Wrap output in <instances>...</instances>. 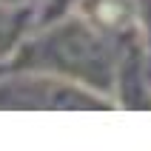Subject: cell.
Returning <instances> with one entry per match:
<instances>
[{
	"label": "cell",
	"mask_w": 151,
	"mask_h": 151,
	"mask_svg": "<svg viewBox=\"0 0 151 151\" xmlns=\"http://www.w3.org/2000/svg\"><path fill=\"white\" fill-rule=\"evenodd\" d=\"M117 54L120 43L91 29L77 12H68L32 29L3 71H46L111 97Z\"/></svg>",
	"instance_id": "cell-1"
},
{
	"label": "cell",
	"mask_w": 151,
	"mask_h": 151,
	"mask_svg": "<svg viewBox=\"0 0 151 151\" xmlns=\"http://www.w3.org/2000/svg\"><path fill=\"white\" fill-rule=\"evenodd\" d=\"M111 97L46 71H0V111H109Z\"/></svg>",
	"instance_id": "cell-2"
},
{
	"label": "cell",
	"mask_w": 151,
	"mask_h": 151,
	"mask_svg": "<svg viewBox=\"0 0 151 151\" xmlns=\"http://www.w3.org/2000/svg\"><path fill=\"white\" fill-rule=\"evenodd\" d=\"M145 57L148 43L143 34H134L120 43L117 71H114V106L117 109H151V91L145 80Z\"/></svg>",
	"instance_id": "cell-3"
},
{
	"label": "cell",
	"mask_w": 151,
	"mask_h": 151,
	"mask_svg": "<svg viewBox=\"0 0 151 151\" xmlns=\"http://www.w3.org/2000/svg\"><path fill=\"white\" fill-rule=\"evenodd\" d=\"M74 12L86 23L106 34L109 40L123 43L140 32V12L137 0H77Z\"/></svg>",
	"instance_id": "cell-4"
},
{
	"label": "cell",
	"mask_w": 151,
	"mask_h": 151,
	"mask_svg": "<svg viewBox=\"0 0 151 151\" xmlns=\"http://www.w3.org/2000/svg\"><path fill=\"white\" fill-rule=\"evenodd\" d=\"M37 26V6H6L0 3V71L6 68L20 43Z\"/></svg>",
	"instance_id": "cell-5"
},
{
	"label": "cell",
	"mask_w": 151,
	"mask_h": 151,
	"mask_svg": "<svg viewBox=\"0 0 151 151\" xmlns=\"http://www.w3.org/2000/svg\"><path fill=\"white\" fill-rule=\"evenodd\" d=\"M74 6H77V0H40L37 3V26H46L57 17L68 14V12H74Z\"/></svg>",
	"instance_id": "cell-6"
},
{
	"label": "cell",
	"mask_w": 151,
	"mask_h": 151,
	"mask_svg": "<svg viewBox=\"0 0 151 151\" xmlns=\"http://www.w3.org/2000/svg\"><path fill=\"white\" fill-rule=\"evenodd\" d=\"M137 12H140V32L151 46V0H137Z\"/></svg>",
	"instance_id": "cell-7"
},
{
	"label": "cell",
	"mask_w": 151,
	"mask_h": 151,
	"mask_svg": "<svg viewBox=\"0 0 151 151\" xmlns=\"http://www.w3.org/2000/svg\"><path fill=\"white\" fill-rule=\"evenodd\" d=\"M145 80H148V91H151V46H148V57H145Z\"/></svg>",
	"instance_id": "cell-8"
}]
</instances>
